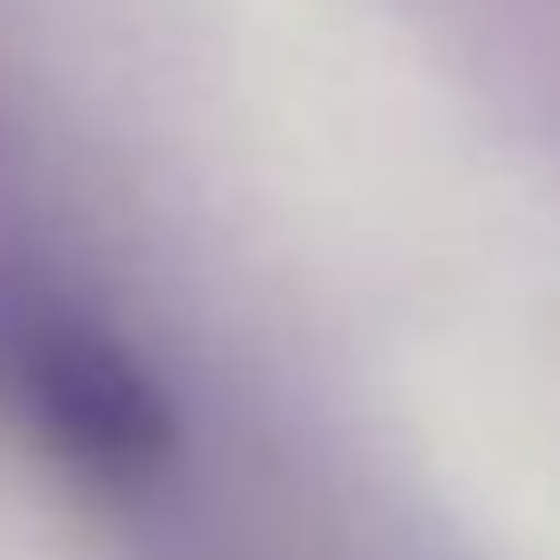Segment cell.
I'll list each match as a JSON object with an SVG mask.
<instances>
[{"mask_svg": "<svg viewBox=\"0 0 560 560\" xmlns=\"http://www.w3.org/2000/svg\"><path fill=\"white\" fill-rule=\"evenodd\" d=\"M0 412L100 494H132L174 462V396L149 354L42 264L0 256Z\"/></svg>", "mask_w": 560, "mask_h": 560, "instance_id": "1", "label": "cell"}]
</instances>
